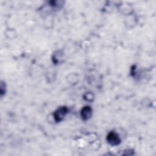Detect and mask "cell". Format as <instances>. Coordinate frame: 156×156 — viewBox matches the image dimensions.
I'll use <instances>...</instances> for the list:
<instances>
[{"label":"cell","mask_w":156,"mask_h":156,"mask_svg":"<svg viewBox=\"0 0 156 156\" xmlns=\"http://www.w3.org/2000/svg\"><path fill=\"white\" fill-rule=\"evenodd\" d=\"M68 112V108L66 107H61L57 109L54 113V118L56 122L62 121Z\"/></svg>","instance_id":"cell-1"},{"label":"cell","mask_w":156,"mask_h":156,"mask_svg":"<svg viewBox=\"0 0 156 156\" xmlns=\"http://www.w3.org/2000/svg\"><path fill=\"white\" fill-rule=\"evenodd\" d=\"M107 140L112 146H116L121 143L120 138L115 132H110L108 133L107 136Z\"/></svg>","instance_id":"cell-2"},{"label":"cell","mask_w":156,"mask_h":156,"mask_svg":"<svg viewBox=\"0 0 156 156\" xmlns=\"http://www.w3.org/2000/svg\"><path fill=\"white\" fill-rule=\"evenodd\" d=\"M92 115V109L90 106H85L84 107L80 112V115L83 120L88 119Z\"/></svg>","instance_id":"cell-3"},{"label":"cell","mask_w":156,"mask_h":156,"mask_svg":"<svg viewBox=\"0 0 156 156\" xmlns=\"http://www.w3.org/2000/svg\"><path fill=\"white\" fill-rule=\"evenodd\" d=\"M84 99L88 102H91L93 99V95L90 93H87L84 95Z\"/></svg>","instance_id":"cell-4"}]
</instances>
